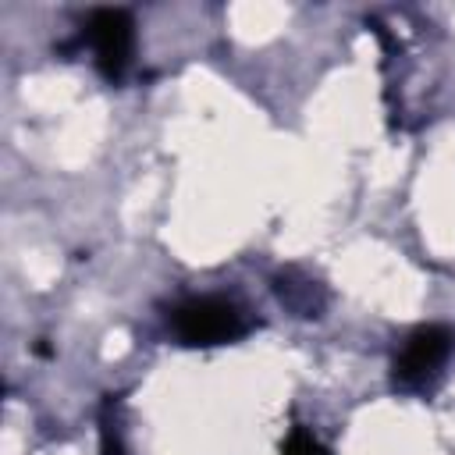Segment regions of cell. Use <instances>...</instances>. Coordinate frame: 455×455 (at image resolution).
Wrapping results in <instances>:
<instances>
[{
    "mask_svg": "<svg viewBox=\"0 0 455 455\" xmlns=\"http://www.w3.org/2000/svg\"><path fill=\"white\" fill-rule=\"evenodd\" d=\"M451 331L441 327V323H430V327H419L405 338L398 359H395V380L402 387H423L448 359L451 352Z\"/></svg>",
    "mask_w": 455,
    "mask_h": 455,
    "instance_id": "3957f363",
    "label": "cell"
},
{
    "mask_svg": "<svg viewBox=\"0 0 455 455\" xmlns=\"http://www.w3.org/2000/svg\"><path fill=\"white\" fill-rule=\"evenodd\" d=\"M100 451H103V455H124L121 419H117V402H114V398H107L103 416H100Z\"/></svg>",
    "mask_w": 455,
    "mask_h": 455,
    "instance_id": "5b68a950",
    "label": "cell"
},
{
    "mask_svg": "<svg viewBox=\"0 0 455 455\" xmlns=\"http://www.w3.org/2000/svg\"><path fill=\"white\" fill-rule=\"evenodd\" d=\"M85 36H89L96 68H100L107 78H121L124 68L132 64V50H135V25H132V14L121 11V7L92 11V18H89V25H85Z\"/></svg>",
    "mask_w": 455,
    "mask_h": 455,
    "instance_id": "7a4b0ae2",
    "label": "cell"
},
{
    "mask_svg": "<svg viewBox=\"0 0 455 455\" xmlns=\"http://www.w3.org/2000/svg\"><path fill=\"white\" fill-rule=\"evenodd\" d=\"M171 327L185 345H224L245 334V316L224 299H188L171 313Z\"/></svg>",
    "mask_w": 455,
    "mask_h": 455,
    "instance_id": "6da1fadb",
    "label": "cell"
},
{
    "mask_svg": "<svg viewBox=\"0 0 455 455\" xmlns=\"http://www.w3.org/2000/svg\"><path fill=\"white\" fill-rule=\"evenodd\" d=\"M313 291H316L313 281H291V277H281V281H277V295H281L291 309H299L302 316H316V309H320V299H316Z\"/></svg>",
    "mask_w": 455,
    "mask_h": 455,
    "instance_id": "277c9868",
    "label": "cell"
},
{
    "mask_svg": "<svg viewBox=\"0 0 455 455\" xmlns=\"http://www.w3.org/2000/svg\"><path fill=\"white\" fill-rule=\"evenodd\" d=\"M281 455H327V448L306 430V427H299V430H291V437L284 441V451Z\"/></svg>",
    "mask_w": 455,
    "mask_h": 455,
    "instance_id": "8992f818",
    "label": "cell"
}]
</instances>
